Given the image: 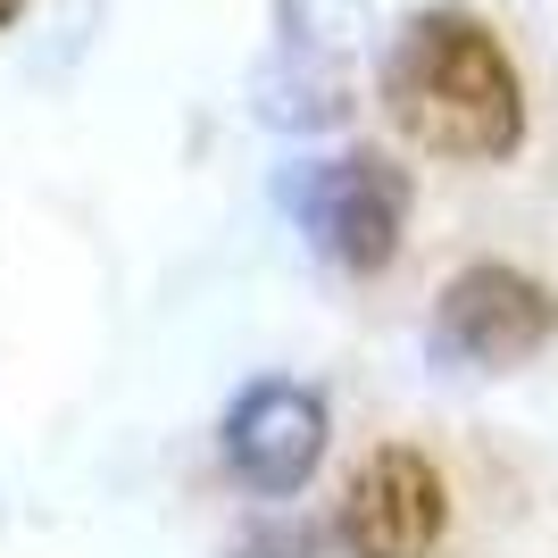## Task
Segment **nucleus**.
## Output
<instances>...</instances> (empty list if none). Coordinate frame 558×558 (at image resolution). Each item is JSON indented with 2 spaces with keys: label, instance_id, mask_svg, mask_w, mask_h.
I'll return each instance as SVG.
<instances>
[{
  "label": "nucleus",
  "instance_id": "obj_3",
  "mask_svg": "<svg viewBox=\"0 0 558 558\" xmlns=\"http://www.w3.org/2000/svg\"><path fill=\"white\" fill-rule=\"evenodd\" d=\"M442 525H450V484H442V466L417 459V450H375L350 475L342 517H333L350 558H434Z\"/></svg>",
  "mask_w": 558,
  "mask_h": 558
},
{
  "label": "nucleus",
  "instance_id": "obj_5",
  "mask_svg": "<svg viewBox=\"0 0 558 558\" xmlns=\"http://www.w3.org/2000/svg\"><path fill=\"white\" fill-rule=\"evenodd\" d=\"M317 459H326V400L308 384H251L226 409V466L251 492L283 500L317 475Z\"/></svg>",
  "mask_w": 558,
  "mask_h": 558
},
{
  "label": "nucleus",
  "instance_id": "obj_4",
  "mask_svg": "<svg viewBox=\"0 0 558 558\" xmlns=\"http://www.w3.org/2000/svg\"><path fill=\"white\" fill-rule=\"evenodd\" d=\"M550 333H558V301L525 267H466L442 283V308H434V342L466 367H517Z\"/></svg>",
  "mask_w": 558,
  "mask_h": 558
},
{
  "label": "nucleus",
  "instance_id": "obj_1",
  "mask_svg": "<svg viewBox=\"0 0 558 558\" xmlns=\"http://www.w3.org/2000/svg\"><path fill=\"white\" fill-rule=\"evenodd\" d=\"M384 109L434 159H509L525 142V84L484 17L417 9L384 59Z\"/></svg>",
  "mask_w": 558,
  "mask_h": 558
},
{
  "label": "nucleus",
  "instance_id": "obj_6",
  "mask_svg": "<svg viewBox=\"0 0 558 558\" xmlns=\"http://www.w3.org/2000/svg\"><path fill=\"white\" fill-rule=\"evenodd\" d=\"M17 9H25V0H0V25H9V17H17Z\"/></svg>",
  "mask_w": 558,
  "mask_h": 558
},
{
  "label": "nucleus",
  "instance_id": "obj_2",
  "mask_svg": "<svg viewBox=\"0 0 558 558\" xmlns=\"http://www.w3.org/2000/svg\"><path fill=\"white\" fill-rule=\"evenodd\" d=\"M292 217L308 226L317 258H333L342 276H375L392 267L400 233H409V175L375 150H350V159H317L283 184Z\"/></svg>",
  "mask_w": 558,
  "mask_h": 558
}]
</instances>
